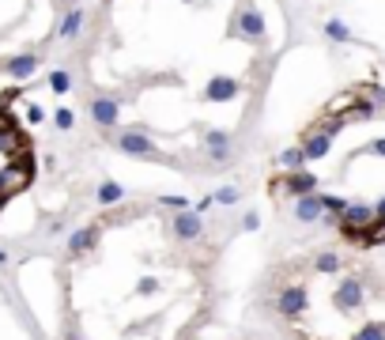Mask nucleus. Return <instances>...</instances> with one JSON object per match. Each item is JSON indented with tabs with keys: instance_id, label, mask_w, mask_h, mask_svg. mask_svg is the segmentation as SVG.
Returning a JSON list of instances; mask_svg holds the SVG:
<instances>
[{
	"instance_id": "1",
	"label": "nucleus",
	"mask_w": 385,
	"mask_h": 340,
	"mask_svg": "<svg viewBox=\"0 0 385 340\" xmlns=\"http://www.w3.org/2000/svg\"><path fill=\"white\" fill-rule=\"evenodd\" d=\"M336 227H340L348 238L366 242V234L374 231V208H371V205H348V208L340 212V220H336Z\"/></svg>"
},
{
	"instance_id": "8",
	"label": "nucleus",
	"mask_w": 385,
	"mask_h": 340,
	"mask_svg": "<svg viewBox=\"0 0 385 340\" xmlns=\"http://www.w3.org/2000/svg\"><path fill=\"white\" fill-rule=\"evenodd\" d=\"M91 117H95L99 129H114L117 117H121V102L110 99V95H99V99L91 102Z\"/></svg>"
},
{
	"instance_id": "20",
	"label": "nucleus",
	"mask_w": 385,
	"mask_h": 340,
	"mask_svg": "<svg viewBox=\"0 0 385 340\" xmlns=\"http://www.w3.org/2000/svg\"><path fill=\"white\" fill-rule=\"evenodd\" d=\"M238 197H242V193H238V185H223V189L212 193L215 205H238Z\"/></svg>"
},
{
	"instance_id": "16",
	"label": "nucleus",
	"mask_w": 385,
	"mask_h": 340,
	"mask_svg": "<svg viewBox=\"0 0 385 340\" xmlns=\"http://www.w3.org/2000/svg\"><path fill=\"white\" fill-rule=\"evenodd\" d=\"M95 197H99V205H106V208L110 205H121V200H125V185L121 182H102Z\"/></svg>"
},
{
	"instance_id": "27",
	"label": "nucleus",
	"mask_w": 385,
	"mask_h": 340,
	"mask_svg": "<svg viewBox=\"0 0 385 340\" xmlns=\"http://www.w3.org/2000/svg\"><path fill=\"white\" fill-rule=\"evenodd\" d=\"M46 117V113H42V106H30L27 110V121H30V125H38V121H42Z\"/></svg>"
},
{
	"instance_id": "25",
	"label": "nucleus",
	"mask_w": 385,
	"mask_h": 340,
	"mask_svg": "<svg viewBox=\"0 0 385 340\" xmlns=\"http://www.w3.org/2000/svg\"><path fill=\"white\" fill-rule=\"evenodd\" d=\"M374 223H378V227H385V197L378 200V205H374Z\"/></svg>"
},
{
	"instance_id": "5",
	"label": "nucleus",
	"mask_w": 385,
	"mask_h": 340,
	"mask_svg": "<svg viewBox=\"0 0 385 340\" xmlns=\"http://www.w3.org/2000/svg\"><path fill=\"white\" fill-rule=\"evenodd\" d=\"M117 151H125V155H136V159H155V155H159L155 140H151L148 133H140V129H132V133H121V136H117Z\"/></svg>"
},
{
	"instance_id": "17",
	"label": "nucleus",
	"mask_w": 385,
	"mask_h": 340,
	"mask_svg": "<svg viewBox=\"0 0 385 340\" xmlns=\"http://www.w3.org/2000/svg\"><path fill=\"white\" fill-rule=\"evenodd\" d=\"M276 163L284 170H302V167H306V155H302V148H287V151H279Z\"/></svg>"
},
{
	"instance_id": "12",
	"label": "nucleus",
	"mask_w": 385,
	"mask_h": 340,
	"mask_svg": "<svg viewBox=\"0 0 385 340\" xmlns=\"http://www.w3.org/2000/svg\"><path fill=\"white\" fill-rule=\"evenodd\" d=\"M321 216H325V208H321L317 193H306V197L295 200V220L299 223H321Z\"/></svg>"
},
{
	"instance_id": "24",
	"label": "nucleus",
	"mask_w": 385,
	"mask_h": 340,
	"mask_svg": "<svg viewBox=\"0 0 385 340\" xmlns=\"http://www.w3.org/2000/svg\"><path fill=\"white\" fill-rule=\"evenodd\" d=\"M53 121H57V129H64V133H68V129L76 125V113H72V110H57V113H53Z\"/></svg>"
},
{
	"instance_id": "9",
	"label": "nucleus",
	"mask_w": 385,
	"mask_h": 340,
	"mask_svg": "<svg viewBox=\"0 0 385 340\" xmlns=\"http://www.w3.org/2000/svg\"><path fill=\"white\" fill-rule=\"evenodd\" d=\"M99 231H102L99 223L72 231V238H68V257H83V254H91V249L99 246Z\"/></svg>"
},
{
	"instance_id": "21",
	"label": "nucleus",
	"mask_w": 385,
	"mask_h": 340,
	"mask_svg": "<svg viewBox=\"0 0 385 340\" xmlns=\"http://www.w3.org/2000/svg\"><path fill=\"white\" fill-rule=\"evenodd\" d=\"M351 340H385V325H382V321H371V325H363Z\"/></svg>"
},
{
	"instance_id": "22",
	"label": "nucleus",
	"mask_w": 385,
	"mask_h": 340,
	"mask_svg": "<svg viewBox=\"0 0 385 340\" xmlns=\"http://www.w3.org/2000/svg\"><path fill=\"white\" fill-rule=\"evenodd\" d=\"M50 87H53V91H57V95H64V91H68V87H72V76H68V72H64V68L50 72Z\"/></svg>"
},
{
	"instance_id": "3",
	"label": "nucleus",
	"mask_w": 385,
	"mask_h": 340,
	"mask_svg": "<svg viewBox=\"0 0 385 340\" xmlns=\"http://www.w3.org/2000/svg\"><path fill=\"white\" fill-rule=\"evenodd\" d=\"M336 133H340V121H333V125H325V129H310L306 140H302V155H306V163H310V159H325L328 155Z\"/></svg>"
},
{
	"instance_id": "15",
	"label": "nucleus",
	"mask_w": 385,
	"mask_h": 340,
	"mask_svg": "<svg viewBox=\"0 0 385 340\" xmlns=\"http://www.w3.org/2000/svg\"><path fill=\"white\" fill-rule=\"evenodd\" d=\"M4 68H8V76H15V79H30V76H34V68H38V57H34V53L12 57Z\"/></svg>"
},
{
	"instance_id": "14",
	"label": "nucleus",
	"mask_w": 385,
	"mask_h": 340,
	"mask_svg": "<svg viewBox=\"0 0 385 340\" xmlns=\"http://www.w3.org/2000/svg\"><path fill=\"white\" fill-rule=\"evenodd\" d=\"M204 148H208V155H212L215 163H223L227 151H230V136L223 133V129H208V133H204Z\"/></svg>"
},
{
	"instance_id": "10",
	"label": "nucleus",
	"mask_w": 385,
	"mask_h": 340,
	"mask_svg": "<svg viewBox=\"0 0 385 340\" xmlns=\"http://www.w3.org/2000/svg\"><path fill=\"white\" fill-rule=\"evenodd\" d=\"M235 30L242 38H250V42H261L264 38V19H261V12H253V8H242L238 12V19H235Z\"/></svg>"
},
{
	"instance_id": "7",
	"label": "nucleus",
	"mask_w": 385,
	"mask_h": 340,
	"mask_svg": "<svg viewBox=\"0 0 385 340\" xmlns=\"http://www.w3.org/2000/svg\"><path fill=\"white\" fill-rule=\"evenodd\" d=\"M170 231H174V238H178V242H197L200 234H204V220L186 208V212H178L170 220Z\"/></svg>"
},
{
	"instance_id": "18",
	"label": "nucleus",
	"mask_w": 385,
	"mask_h": 340,
	"mask_svg": "<svg viewBox=\"0 0 385 340\" xmlns=\"http://www.w3.org/2000/svg\"><path fill=\"white\" fill-rule=\"evenodd\" d=\"M340 265H344L340 254H317L314 257V269L317 272H340Z\"/></svg>"
},
{
	"instance_id": "4",
	"label": "nucleus",
	"mask_w": 385,
	"mask_h": 340,
	"mask_svg": "<svg viewBox=\"0 0 385 340\" xmlns=\"http://www.w3.org/2000/svg\"><path fill=\"white\" fill-rule=\"evenodd\" d=\"M333 303H336V310H344V314L359 310V306L366 303V287H363V280H359V276L340 280V283H336V291H333Z\"/></svg>"
},
{
	"instance_id": "2",
	"label": "nucleus",
	"mask_w": 385,
	"mask_h": 340,
	"mask_svg": "<svg viewBox=\"0 0 385 340\" xmlns=\"http://www.w3.org/2000/svg\"><path fill=\"white\" fill-rule=\"evenodd\" d=\"M306 306H310V295H306V287H302V283H287V287L276 295V310H279V318H287V321L302 318V314H306Z\"/></svg>"
},
{
	"instance_id": "11",
	"label": "nucleus",
	"mask_w": 385,
	"mask_h": 340,
	"mask_svg": "<svg viewBox=\"0 0 385 340\" xmlns=\"http://www.w3.org/2000/svg\"><path fill=\"white\" fill-rule=\"evenodd\" d=\"M235 95H238V79H230V76H215V79H208V87H204L208 102H230Z\"/></svg>"
},
{
	"instance_id": "29",
	"label": "nucleus",
	"mask_w": 385,
	"mask_h": 340,
	"mask_svg": "<svg viewBox=\"0 0 385 340\" xmlns=\"http://www.w3.org/2000/svg\"><path fill=\"white\" fill-rule=\"evenodd\" d=\"M4 265H8V254H4V249H0V269H4Z\"/></svg>"
},
{
	"instance_id": "23",
	"label": "nucleus",
	"mask_w": 385,
	"mask_h": 340,
	"mask_svg": "<svg viewBox=\"0 0 385 340\" xmlns=\"http://www.w3.org/2000/svg\"><path fill=\"white\" fill-rule=\"evenodd\" d=\"M159 205H163V208H174V212H186V208H189V200L178 193V197H159Z\"/></svg>"
},
{
	"instance_id": "28",
	"label": "nucleus",
	"mask_w": 385,
	"mask_h": 340,
	"mask_svg": "<svg viewBox=\"0 0 385 340\" xmlns=\"http://www.w3.org/2000/svg\"><path fill=\"white\" fill-rule=\"evenodd\" d=\"M371 151H374V155H385V140H374V144H371Z\"/></svg>"
},
{
	"instance_id": "6",
	"label": "nucleus",
	"mask_w": 385,
	"mask_h": 340,
	"mask_svg": "<svg viewBox=\"0 0 385 340\" xmlns=\"http://www.w3.org/2000/svg\"><path fill=\"white\" fill-rule=\"evenodd\" d=\"M276 189L291 193V197H306V193H317V178L310 170H287V178H279Z\"/></svg>"
},
{
	"instance_id": "19",
	"label": "nucleus",
	"mask_w": 385,
	"mask_h": 340,
	"mask_svg": "<svg viewBox=\"0 0 385 340\" xmlns=\"http://www.w3.org/2000/svg\"><path fill=\"white\" fill-rule=\"evenodd\" d=\"M325 35L333 38V42H351V30L344 27L340 19H328V23H325Z\"/></svg>"
},
{
	"instance_id": "26",
	"label": "nucleus",
	"mask_w": 385,
	"mask_h": 340,
	"mask_svg": "<svg viewBox=\"0 0 385 340\" xmlns=\"http://www.w3.org/2000/svg\"><path fill=\"white\" fill-rule=\"evenodd\" d=\"M242 227H246V231H257V227H261V220H257V212H246Z\"/></svg>"
},
{
	"instance_id": "13",
	"label": "nucleus",
	"mask_w": 385,
	"mask_h": 340,
	"mask_svg": "<svg viewBox=\"0 0 385 340\" xmlns=\"http://www.w3.org/2000/svg\"><path fill=\"white\" fill-rule=\"evenodd\" d=\"M83 19H87V12L79 4H72L68 12H64V19H61V27H57V35H61V42H72V38L79 35V27H83Z\"/></svg>"
}]
</instances>
